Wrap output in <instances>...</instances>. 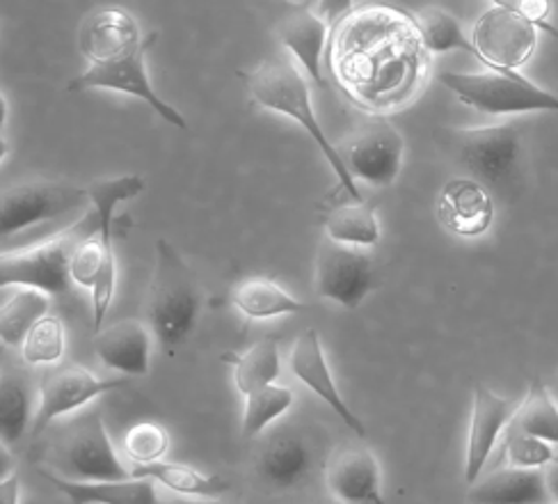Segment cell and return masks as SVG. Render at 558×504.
Wrapping results in <instances>:
<instances>
[{"instance_id": "cell-1", "label": "cell", "mask_w": 558, "mask_h": 504, "mask_svg": "<svg viewBox=\"0 0 558 504\" xmlns=\"http://www.w3.org/2000/svg\"><path fill=\"white\" fill-rule=\"evenodd\" d=\"M202 291L195 271L168 241H156V268L143 303V316L160 349L174 356L197 326Z\"/></svg>"}, {"instance_id": "cell-2", "label": "cell", "mask_w": 558, "mask_h": 504, "mask_svg": "<svg viewBox=\"0 0 558 504\" xmlns=\"http://www.w3.org/2000/svg\"><path fill=\"white\" fill-rule=\"evenodd\" d=\"M247 89H250L254 104L284 115V118H291L293 122H298L302 129H305L312 135V141L318 145L325 160L330 164L332 172L337 175V179L341 183V189L355 202H362L357 179L351 175V170L345 168V160H343L341 152L328 141V135L323 133L316 115H314L310 85H307L305 76L300 74V69L289 58L264 60L247 76Z\"/></svg>"}, {"instance_id": "cell-3", "label": "cell", "mask_w": 558, "mask_h": 504, "mask_svg": "<svg viewBox=\"0 0 558 504\" xmlns=\"http://www.w3.org/2000/svg\"><path fill=\"white\" fill-rule=\"evenodd\" d=\"M460 164L493 195L513 202L526 179V141L518 122L456 133Z\"/></svg>"}, {"instance_id": "cell-4", "label": "cell", "mask_w": 558, "mask_h": 504, "mask_svg": "<svg viewBox=\"0 0 558 504\" xmlns=\"http://www.w3.org/2000/svg\"><path fill=\"white\" fill-rule=\"evenodd\" d=\"M95 232H99V216L92 206L85 220L69 227L51 241L19 252H5L0 260V285L35 287L58 298L72 296L76 285L72 278V257L81 241Z\"/></svg>"}, {"instance_id": "cell-5", "label": "cell", "mask_w": 558, "mask_h": 504, "mask_svg": "<svg viewBox=\"0 0 558 504\" xmlns=\"http://www.w3.org/2000/svg\"><path fill=\"white\" fill-rule=\"evenodd\" d=\"M49 466L66 479H129L131 470L120 461L99 410H87L56 431L51 439Z\"/></svg>"}, {"instance_id": "cell-6", "label": "cell", "mask_w": 558, "mask_h": 504, "mask_svg": "<svg viewBox=\"0 0 558 504\" xmlns=\"http://www.w3.org/2000/svg\"><path fill=\"white\" fill-rule=\"evenodd\" d=\"M439 83L447 85L464 104L485 115L513 118L524 112H558V95L531 83L513 69H490L478 74L449 72L439 74Z\"/></svg>"}, {"instance_id": "cell-7", "label": "cell", "mask_w": 558, "mask_h": 504, "mask_svg": "<svg viewBox=\"0 0 558 504\" xmlns=\"http://www.w3.org/2000/svg\"><path fill=\"white\" fill-rule=\"evenodd\" d=\"M92 206L87 189L66 181H26L3 191L0 197V235L10 239L44 220H56Z\"/></svg>"}, {"instance_id": "cell-8", "label": "cell", "mask_w": 558, "mask_h": 504, "mask_svg": "<svg viewBox=\"0 0 558 504\" xmlns=\"http://www.w3.org/2000/svg\"><path fill=\"white\" fill-rule=\"evenodd\" d=\"M156 39H158V33H149L145 41L131 53H124L120 58H112L106 62L89 64L81 76H76L66 85V89L69 92H87V89L122 92V95H131L149 104L160 118L168 124H172L174 129L189 131V122H185L183 115L168 101H162L149 83L145 58H147V51L156 44Z\"/></svg>"}, {"instance_id": "cell-9", "label": "cell", "mask_w": 558, "mask_h": 504, "mask_svg": "<svg viewBox=\"0 0 558 504\" xmlns=\"http://www.w3.org/2000/svg\"><path fill=\"white\" fill-rule=\"evenodd\" d=\"M378 271L374 257L357 245L330 237L320 241L316 255V291L348 310H355L376 289Z\"/></svg>"}, {"instance_id": "cell-10", "label": "cell", "mask_w": 558, "mask_h": 504, "mask_svg": "<svg viewBox=\"0 0 558 504\" xmlns=\"http://www.w3.org/2000/svg\"><path fill=\"white\" fill-rule=\"evenodd\" d=\"M126 385H131L129 379H97L78 364L49 367L39 381V401L31 435L37 439L56 418L69 416L92 399L114 393V389H124Z\"/></svg>"}, {"instance_id": "cell-11", "label": "cell", "mask_w": 558, "mask_h": 504, "mask_svg": "<svg viewBox=\"0 0 558 504\" xmlns=\"http://www.w3.org/2000/svg\"><path fill=\"white\" fill-rule=\"evenodd\" d=\"M541 28L515 10L490 8L481 14L472 31L476 60L490 69L518 72L536 53Z\"/></svg>"}, {"instance_id": "cell-12", "label": "cell", "mask_w": 558, "mask_h": 504, "mask_svg": "<svg viewBox=\"0 0 558 504\" xmlns=\"http://www.w3.org/2000/svg\"><path fill=\"white\" fill-rule=\"evenodd\" d=\"M339 152L355 179L385 189L401 175L405 143L403 135L385 118H374L348 137Z\"/></svg>"}, {"instance_id": "cell-13", "label": "cell", "mask_w": 558, "mask_h": 504, "mask_svg": "<svg viewBox=\"0 0 558 504\" xmlns=\"http://www.w3.org/2000/svg\"><path fill=\"white\" fill-rule=\"evenodd\" d=\"M318 449L312 435L295 424L275 429L254 454V475L275 491L302 487L314 475Z\"/></svg>"}, {"instance_id": "cell-14", "label": "cell", "mask_w": 558, "mask_h": 504, "mask_svg": "<svg viewBox=\"0 0 558 504\" xmlns=\"http://www.w3.org/2000/svg\"><path fill=\"white\" fill-rule=\"evenodd\" d=\"M325 484L335 500L348 504H383L380 468L366 447H339L325 458Z\"/></svg>"}, {"instance_id": "cell-15", "label": "cell", "mask_w": 558, "mask_h": 504, "mask_svg": "<svg viewBox=\"0 0 558 504\" xmlns=\"http://www.w3.org/2000/svg\"><path fill=\"white\" fill-rule=\"evenodd\" d=\"M518 404L495 395L490 387L474 385V404H472V424L468 439V458H464V479L472 487L485 470L499 435L504 433L510 418L515 416Z\"/></svg>"}, {"instance_id": "cell-16", "label": "cell", "mask_w": 558, "mask_h": 504, "mask_svg": "<svg viewBox=\"0 0 558 504\" xmlns=\"http://www.w3.org/2000/svg\"><path fill=\"white\" fill-rule=\"evenodd\" d=\"M437 218L458 237H481L495 220L493 193L476 179H451L437 197Z\"/></svg>"}, {"instance_id": "cell-17", "label": "cell", "mask_w": 558, "mask_h": 504, "mask_svg": "<svg viewBox=\"0 0 558 504\" xmlns=\"http://www.w3.org/2000/svg\"><path fill=\"white\" fill-rule=\"evenodd\" d=\"M145 37L131 12L122 8H99L81 23L78 49L89 64H97L131 53Z\"/></svg>"}, {"instance_id": "cell-18", "label": "cell", "mask_w": 558, "mask_h": 504, "mask_svg": "<svg viewBox=\"0 0 558 504\" xmlns=\"http://www.w3.org/2000/svg\"><path fill=\"white\" fill-rule=\"evenodd\" d=\"M289 367L298 381L305 383L320 401H325L337 412L339 420L345 422L348 429H353L360 439H364L366 429H364L362 420L343 401V397L339 393V385L332 379L328 360H325L316 331H307L305 335H300L295 339L291 356H289Z\"/></svg>"}, {"instance_id": "cell-19", "label": "cell", "mask_w": 558, "mask_h": 504, "mask_svg": "<svg viewBox=\"0 0 558 504\" xmlns=\"http://www.w3.org/2000/svg\"><path fill=\"white\" fill-rule=\"evenodd\" d=\"M95 351L99 360L129 376H145L149 372L151 328L147 321L124 319L95 337Z\"/></svg>"}, {"instance_id": "cell-20", "label": "cell", "mask_w": 558, "mask_h": 504, "mask_svg": "<svg viewBox=\"0 0 558 504\" xmlns=\"http://www.w3.org/2000/svg\"><path fill=\"white\" fill-rule=\"evenodd\" d=\"M44 479L76 504H156V481L149 477L129 479H62L53 470H41Z\"/></svg>"}, {"instance_id": "cell-21", "label": "cell", "mask_w": 558, "mask_h": 504, "mask_svg": "<svg viewBox=\"0 0 558 504\" xmlns=\"http://www.w3.org/2000/svg\"><path fill=\"white\" fill-rule=\"evenodd\" d=\"M330 26L320 14H314L310 8H298L289 16L279 21L277 37L284 49L295 58V62L305 69L310 79L325 87V79L320 74V60L328 41Z\"/></svg>"}, {"instance_id": "cell-22", "label": "cell", "mask_w": 558, "mask_h": 504, "mask_svg": "<svg viewBox=\"0 0 558 504\" xmlns=\"http://www.w3.org/2000/svg\"><path fill=\"white\" fill-rule=\"evenodd\" d=\"M545 472L541 468H518L508 466L493 472L483 481H474L470 500L490 504H531L547 500Z\"/></svg>"}, {"instance_id": "cell-23", "label": "cell", "mask_w": 558, "mask_h": 504, "mask_svg": "<svg viewBox=\"0 0 558 504\" xmlns=\"http://www.w3.org/2000/svg\"><path fill=\"white\" fill-rule=\"evenodd\" d=\"M231 303H234V308L245 319L254 321H266L307 310V303L298 301L284 287H279L275 280L266 278V275H254V278L243 280L234 289V293H231Z\"/></svg>"}, {"instance_id": "cell-24", "label": "cell", "mask_w": 558, "mask_h": 504, "mask_svg": "<svg viewBox=\"0 0 558 504\" xmlns=\"http://www.w3.org/2000/svg\"><path fill=\"white\" fill-rule=\"evenodd\" d=\"M33 410V387L26 372L10 367L0 376V439L3 445H16L28 431Z\"/></svg>"}, {"instance_id": "cell-25", "label": "cell", "mask_w": 558, "mask_h": 504, "mask_svg": "<svg viewBox=\"0 0 558 504\" xmlns=\"http://www.w3.org/2000/svg\"><path fill=\"white\" fill-rule=\"evenodd\" d=\"M49 293L35 287H16L0 308V339L5 347L21 349L23 339L41 316L49 312Z\"/></svg>"}, {"instance_id": "cell-26", "label": "cell", "mask_w": 558, "mask_h": 504, "mask_svg": "<svg viewBox=\"0 0 558 504\" xmlns=\"http://www.w3.org/2000/svg\"><path fill=\"white\" fill-rule=\"evenodd\" d=\"M131 477H149L156 484H162L181 495L216 497L229 491V484L218 475H204L191 466L160 461V458L151 464H133Z\"/></svg>"}, {"instance_id": "cell-27", "label": "cell", "mask_w": 558, "mask_h": 504, "mask_svg": "<svg viewBox=\"0 0 558 504\" xmlns=\"http://www.w3.org/2000/svg\"><path fill=\"white\" fill-rule=\"evenodd\" d=\"M222 360L234 367V383L243 397L275 383L279 372H282V360H279V347L275 339H262L241 356L225 353Z\"/></svg>"}, {"instance_id": "cell-28", "label": "cell", "mask_w": 558, "mask_h": 504, "mask_svg": "<svg viewBox=\"0 0 558 504\" xmlns=\"http://www.w3.org/2000/svg\"><path fill=\"white\" fill-rule=\"evenodd\" d=\"M323 225L325 235L345 245L371 248L380 241V225L374 206L364 202L335 206L330 214H325Z\"/></svg>"}, {"instance_id": "cell-29", "label": "cell", "mask_w": 558, "mask_h": 504, "mask_svg": "<svg viewBox=\"0 0 558 504\" xmlns=\"http://www.w3.org/2000/svg\"><path fill=\"white\" fill-rule=\"evenodd\" d=\"M414 31L418 35V41L424 44V49L430 53H451V51H464L476 58V49L472 44V37L464 35L462 26L453 14L441 8H426L416 12Z\"/></svg>"}, {"instance_id": "cell-30", "label": "cell", "mask_w": 558, "mask_h": 504, "mask_svg": "<svg viewBox=\"0 0 558 504\" xmlns=\"http://www.w3.org/2000/svg\"><path fill=\"white\" fill-rule=\"evenodd\" d=\"M510 420L526 433L536 435V439L558 445V406L554 395L541 381L531 383L524 401L518 406L515 416Z\"/></svg>"}, {"instance_id": "cell-31", "label": "cell", "mask_w": 558, "mask_h": 504, "mask_svg": "<svg viewBox=\"0 0 558 504\" xmlns=\"http://www.w3.org/2000/svg\"><path fill=\"white\" fill-rule=\"evenodd\" d=\"M293 406V393L284 385H266L245 395V410H243V424L241 433L245 441L257 439L277 418Z\"/></svg>"}, {"instance_id": "cell-32", "label": "cell", "mask_w": 558, "mask_h": 504, "mask_svg": "<svg viewBox=\"0 0 558 504\" xmlns=\"http://www.w3.org/2000/svg\"><path fill=\"white\" fill-rule=\"evenodd\" d=\"M66 335L58 316H41L21 344V356L26 364H56L64 356Z\"/></svg>"}, {"instance_id": "cell-33", "label": "cell", "mask_w": 558, "mask_h": 504, "mask_svg": "<svg viewBox=\"0 0 558 504\" xmlns=\"http://www.w3.org/2000/svg\"><path fill=\"white\" fill-rule=\"evenodd\" d=\"M504 452L508 464L518 468H545L556 458L551 443L526 433L513 420L504 429Z\"/></svg>"}, {"instance_id": "cell-34", "label": "cell", "mask_w": 558, "mask_h": 504, "mask_svg": "<svg viewBox=\"0 0 558 504\" xmlns=\"http://www.w3.org/2000/svg\"><path fill=\"white\" fill-rule=\"evenodd\" d=\"M170 435L156 422H137L124 435V452L133 464H151L166 456Z\"/></svg>"}, {"instance_id": "cell-35", "label": "cell", "mask_w": 558, "mask_h": 504, "mask_svg": "<svg viewBox=\"0 0 558 504\" xmlns=\"http://www.w3.org/2000/svg\"><path fill=\"white\" fill-rule=\"evenodd\" d=\"M551 12V5L549 0H522V8H520V14L524 19H529L531 23H536V26L554 37H558V31L554 26H549L547 23V16Z\"/></svg>"}, {"instance_id": "cell-36", "label": "cell", "mask_w": 558, "mask_h": 504, "mask_svg": "<svg viewBox=\"0 0 558 504\" xmlns=\"http://www.w3.org/2000/svg\"><path fill=\"white\" fill-rule=\"evenodd\" d=\"M355 0H318V14L328 23L330 31L339 26V21L345 19V14L353 10Z\"/></svg>"}, {"instance_id": "cell-37", "label": "cell", "mask_w": 558, "mask_h": 504, "mask_svg": "<svg viewBox=\"0 0 558 504\" xmlns=\"http://www.w3.org/2000/svg\"><path fill=\"white\" fill-rule=\"evenodd\" d=\"M0 502L3 504L19 502V477L16 475H3V481H0Z\"/></svg>"}, {"instance_id": "cell-38", "label": "cell", "mask_w": 558, "mask_h": 504, "mask_svg": "<svg viewBox=\"0 0 558 504\" xmlns=\"http://www.w3.org/2000/svg\"><path fill=\"white\" fill-rule=\"evenodd\" d=\"M545 484L551 500L558 502V458H554L549 466H545Z\"/></svg>"}, {"instance_id": "cell-39", "label": "cell", "mask_w": 558, "mask_h": 504, "mask_svg": "<svg viewBox=\"0 0 558 504\" xmlns=\"http://www.w3.org/2000/svg\"><path fill=\"white\" fill-rule=\"evenodd\" d=\"M493 5L504 8V10H515V12H520L522 0H493Z\"/></svg>"}, {"instance_id": "cell-40", "label": "cell", "mask_w": 558, "mask_h": 504, "mask_svg": "<svg viewBox=\"0 0 558 504\" xmlns=\"http://www.w3.org/2000/svg\"><path fill=\"white\" fill-rule=\"evenodd\" d=\"M549 393L554 395V399L558 401V374L554 376V383H551V387H549Z\"/></svg>"}]
</instances>
